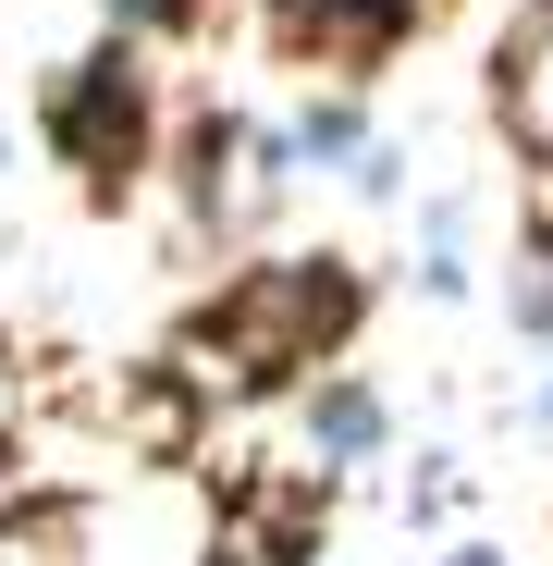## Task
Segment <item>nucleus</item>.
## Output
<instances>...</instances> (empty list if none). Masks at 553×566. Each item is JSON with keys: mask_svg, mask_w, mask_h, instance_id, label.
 Listing matches in <instances>:
<instances>
[{"mask_svg": "<svg viewBox=\"0 0 553 566\" xmlns=\"http://www.w3.org/2000/svg\"><path fill=\"white\" fill-rule=\"evenodd\" d=\"M541 407H553V395H541Z\"/></svg>", "mask_w": 553, "mask_h": 566, "instance_id": "1a4fd4ad", "label": "nucleus"}, {"mask_svg": "<svg viewBox=\"0 0 553 566\" xmlns=\"http://www.w3.org/2000/svg\"><path fill=\"white\" fill-rule=\"evenodd\" d=\"M492 112H504V136H517L529 160H553V0L504 38V62H492Z\"/></svg>", "mask_w": 553, "mask_h": 566, "instance_id": "f03ea898", "label": "nucleus"}, {"mask_svg": "<svg viewBox=\"0 0 553 566\" xmlns=\"http://www.w3.org/2000/svg\"><path fill=\"white\" fill-rule=\"evenodd\" d=\"M308 431H320L332 455H369V443H382V407H369L357 382H320V395H308Z\"/></svg>", "mask_w": 553, "mask_h": 566, "instance_id": "39448f33", "label": "nucleus"}, {"mask_svg": "<svg viewBox=\"0 0 553 566\" xmlns=\"http://www.w3.org/2000/svg\"><path fill=\"white\" fill-rule=\"evenodd\" d=\"M344 321H357V283H344L332 259H270V271H246L234 296L210 308V333H198V382H270V369L344 345Z\"/></svg>", "mask_w": 553, "mask_h": 566, "instance_id": "f257e3e1", "label": "nucleus"}, {"mask_svg": "<svg viewBox=\"0 0 553 566\" xmlns=\"http://www.w3.org/2000/svg\"><path fill=\"white\" fill-rule=\"evenodd\" d=\"M284 25L332 62H382V38L406 25V0H284Z\"/></svg>", "mask_w": 553, "mask_h": 566, "instance_id": "20e7f679", "label": "nucleus"}, {"mask_svg": "<svg viewBox=\"0 0 553 566\" xmlns=\"http://www.w3.org/2000/svg\"><path fill=\"white\" fill-rule=\"evenodd\" d=\"M455 566H492V554H455Z\"/></svg>", "mask_w": 553, "mask_h": 566, "instance_id": "6e6552de", "label": "nucleus"}, {"mask_svg": "<svg viewBox=\"0 0 553 566\" xmlns=\"http://www.w3.org/2000/svg\"><path fill=\"white\" fill-rule=\"evenodd\" d=\"M62 148H74V160H111V172L136 160V86H124L111 62L86 74V86H62Z\"/></svg>", "mask_w": 553, "mask_h": 566, "instance_id": "7ed1b4c3", "label": "nucleus"}, {"mask_svg": "<svg viewBox=\"0 0 553 566\" xmlns=\"http://www.w3.org/2000/svg\"><path fill=\"white\" fill-rule=\"evenodd\" d=\"M0 419H13V369H0Z\"/></svg>", "mask_w": 553, "mask_h": 566, "instance_id": "0eeeda50", "label": "nucleus"}, {"mask_svg": "<svg viewBox=\"0 0 553 566\" xmlns=\"http://www.w3.org/2000/svg\"><path fill=\"white\" fill-rule=\"evenodd\" d=\"M517 321L553 333V247H529V271H517Z\"/></svg>", "mask_w": 553, "mask_h": 566, "instance_id": "423d86ee", "label": "nucleus"}]
</instances>
